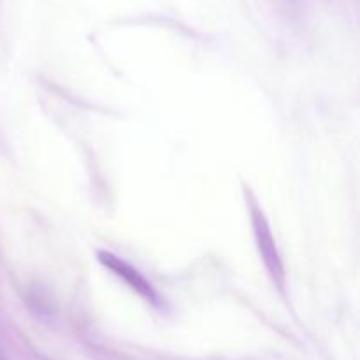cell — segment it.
Masks as SVG:
<instances>
[]
</instances>
